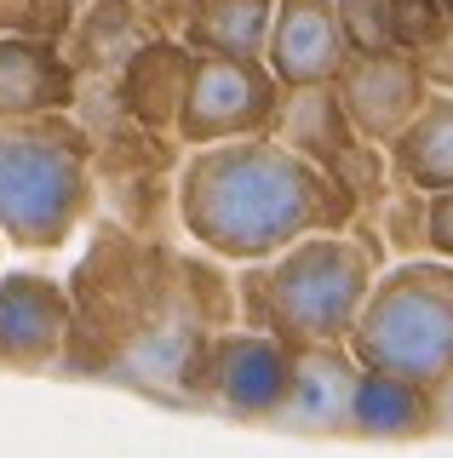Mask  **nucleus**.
<instances>
[{
	"label": "nucleus",
	"mask_w": 453,
	"mask_h": 458,
	"mask_svg": "<svg viewBox=\"0 0 453 458\" xmlns=\"http://www.w3.org/2000/svg\"><path fill=\"white\" fill-rule=\"evenodd\" d=\"M316 190L321 183L293 155L242 143V149H218L207 161H195L184 212L212 247L247 258L299 235L316 218Z\"/></svg>",
	"instance_id": "obj_1"
},
{
	"label": "nucleus",
	"mask_w": 453,
	"mask_h": 458,
	"mask_svg": "<svg viewBox=\"0 0 453 458\" xmlns=\"http://www.w3.org/2000/svg\"><path fill=\"white\" fill-rule=\"evenodd\" d=\"M362 350L396 378H436L453 367V293L442 276H402L373 298Z\"/></svg>",
	"instance_id": "obj_2"
},
{
	"label": "nucleus",
	"mask_w": 453,
	"mask_h": 458,
	"mask_svg": "<svg viewBox=\"0 0 453 458\" xmlns=\"http://www.w3.org/2000/svg\"><path fill=\"white\" fill-rule=\"evenodd\" d=\"M81 200V161L75 149L52 143L30 126H0V224L12 241H58Z\"/></svg>",
	"instance_id": "obj_3"
},
{
	"label": "nucleus",
	"mask_w": 453,
	"mask_h": 458,
	"mask_svg": "<svg viewBox=\"0 0 453 458\" xmlns=\"http://www.w3.org/2000/svg\"><path fill=\"white\" fill-rule=\"evenodd\" d=\"M362 298V258L338 241H310L276 276V310L293 333H338Z\"/></svg>",
	"instance_id": "obj_4"
},
{
	"label": "nucleus",
	"mask_w": 453,
	"mask_h": 458,
	"mask_svg": "<svg viewBox=\"0 0 453 458\" xmlns=\"http://www.w3.org/2000/svg\"><path fill=\"white\" fill-rule=\"evenodd\" d=\"M270 114V81L252 57L212 52L184 81V132L190 138H224L247 132Z\"/></svg>",
	"instance_id": "obj_5"
},
{
	"label": "nucleus",
	"mask_w": 453,
	"mask_h": 458,
	"mask_svg": "<svg viewBox=\"0 0 453 458\" xmlns=\"http://www.w3.org/2000/svg\"><path fill=\"white\" fill-rule=\"evenodd\" d=\"M270 64L293 86H321L350 64V40L333 0H281L270 18Z\"/></svg>",
	"instance_id": "obj_6"
},
{
	"label": "nucleus",
	"mask_w": 453,
	"mask_h": 458,
	"mask_svg": "<svg viewBox=\"0 0 453 458\" xmlns=\"http://www.w3.org/2000/svg\"><path fill=\"white\" fill-rule=\"evenodd\" d=\"M345 104L367 132H396L407 114L419 109V69L396 52H367L345 64Z\"/></svg>",
	"instance_id": "obj_7"
},
{
	"label": "nucleus",
	"mask_w": 453,
	"mask_h": 458,
	"mask_svg": "<svg viewBox=\"0 0 453 458\" xmlns=\"http://www.w3.org/2000/svg\"><path fill=\"white\" fill-rule=\"evenodd\" d=\"M64 92H69V75L47 47H35V40H0V109L6 114L64 104Z\"/></svg>",
	"instance_id": "obj_8"
},
{
	"label": "nucleus",
	"mask_w": 453,
	"mask_h": 458,
	"mask_svg": "<svg viewBox=\"0 0 453 458\" xmlns=\"http://www.w3.org/2000/svg\"><path fill=\"white\" fill-rule=\"evenodd\" d=\"M58 338V298L35 276H18L0 293V355H40Z\"/></svg>",
	"instance_id": "obj_9"
},
{
	"label": "nucleus",
	"mask_w": 453,
	"mask_h": 458,
	"mask_svg": "<svg viewBox=\"0 0 453 458\" xmlns=\"http://www.w3.org/2000/svg\"><path fill=\"white\" fill-rule=\"evenodd\" d=\"M396 155H402L407 178H419V183H436V190H448V183H453V104H436V109H424L419 121L402 132V143H396Z\"/></svg>",
	"instance_id": "obj_10"
},
{
	"label": "nucleus",
	"mask_w": 453,
	"mask_h": 458,
	"mask_svg": "<svg viewBox=\"0 0 453 458\" xmlns=\"http://www.w3.org/2000/svg\"><path fill=\"white\" fill-rule=\"evenodd\" d=\"M270 29V0H201V18H195V40L218 52L247 57Z\"/></svg>",
	"instance_id": "obj_11"
},
{
	"label": "nucleus",
	"mask_w": 453,
	"mask_h": 458,
	"mask_svg": "<svg viewBox=\"0 0 453 458\" xmlns=\"http://www.w3.org/2000/svg\"><path fill=\"white\" fill-rule=\"evenodd\" d=\"M333 12H338V23H345V40H356L367 52H385L396 0H333Z\"/></svg>",
	"instance_id": "obj_12"
},
{
	"label": "nucleus",
	"mask_w": 453,
	"mask_h": 458,
	"mask_svg": "<svg viewBox=\"0 0 453 458\" xmlns=\"http://www.w3.org/2000/svg\"><path fill=\"white\" fill-rule=\"evenodd\" d=\"M431 229H436V247H448L453 252V195L436 207V218H431Z\"/></svg>",
	"instance_id": "obj_13"
}]
</instances>
